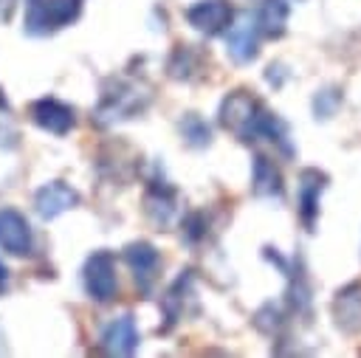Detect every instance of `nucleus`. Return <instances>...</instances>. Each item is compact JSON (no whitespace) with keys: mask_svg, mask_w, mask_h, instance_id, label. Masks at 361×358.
Returning a JSON list of instances; mask_svg holds the SVG:
<instances>
[{"mask_svg":"<svg viewBox=\"0 0 361 358\" xmlns=\"http://www.w3.org/2000/svg\"><path fill=\"white\" fill-rule=\"evenodd\" d=\"M220 124L243 144H254V141L265 138V141L276 144L285 155H293L288 124L276 113H271L262 104V99H257L248 90H231L220 101Z\"/></svg>","mask_w":361,"mask_h":358,"instance_id":"nucleus-1","label":"nucleus"},{"mask_svg":"<svg viewBox=\"0 0 361 358\" xmlns=\"http://www.w3.org/2000/svg\"><path fill=\"white\" fill-rule=\"evenodd\" d=\"M147 104H149V90L144 85L127 82V79H110L102 90V99L96 104L93 118H96V124L107 127V124L138 116Z\"/></svg>","mask_w":361,"mask_h":358,"instance_id":"nucleus-2","label":"nucleus"},{"mask_svg":"<svg viewBox=\"0 0 361 358\" xmlns=\"http://www.w3.org/2000/svg\"><path fill=\"white\" fill-rule=\"evenodd\" d=\"M82 14V0H25V34L48 37Z\"/></svg>","mask_w":361,"mask_h":358,"instance_id":"nucleus-3","label":"nucleus"},{"mask_svg":"<svg viewBox=\"0 0 361 358\" xmlns=\"http://www.w3.org/2000/svg\"><path fill=\"white\" fill-rule=\"evenodd\" d=\"M82 282H85V290L93 302L99 304H107L116 299V290H118V279H116V257L110 251H93L87 259H85V268H82Z\"/></svg>","mask_w":361,"mask_h":358,"instance_id":"nucleus-4","label":"nucleus"},{"mask_svg":"<svg viewBox=\"0 0 361 358\" xmlns=\"http://www.w3.org/2000/svg\"><path fill=\"white\" fill-rule=\"evenodd\" d=\"M223 37H226V54L237 65H248V62L257 59V54H259L257 17H251L248 11H243L237 20H231V25L223 31Z\"/></svg>","mask_w":361,"mask_h":358,"instance_id":"nucleus-5","label":"nucleus"},{"mask_svg":"<svg viewBox=\"0 0 361 358\" xmlns=\"http://www.w3.org/2000/svg\"><path fill=\"white\" fill-rule=\"evenodd\" d=\"M186 20L195 31L206 37H217L231 25L234 8L228 6V0H197L186 8Z\"/></svg>","mask_w":361,"mask_h":358,"instance_id":"nucleus-6","label":"nucleus"},{"mask_svg":"<svg viewBox=\"0 0 361 358\" xmlns=\"http://www.w3.org/2000/svg\"><path fill=\"white\" fill-rule=\"evenodd\" d=\"M0 248L11 257H28L34 251V234L17 209H0Z\"/></svg>","mask_w":361,"mask_h":358,"instance_id":"nucleus-7","label":"nucleus"},{"mask_svg":"<svg viewBox=\"0 0 361 358\" xmlns=\"http://www.w3.org/2000/svg\"><path fill=\"white\" fill-rule=\"evenodd\" d=\"M31 121L45 130V132H54V135H65L73 130L76 124V113L71 104L54 99V96H42L31 104Z\"/></svg>","mask_w":361,"mask_h":358,"instance_id":"nucleus-8","label":"nucleus"},{"mask_svg":"<svg viewBox=\"0 0 361 358\" xmlns=\"http://www.w3.org/2000/svg\"><path fill=\"white\" fill-rule=\"evenodd\" d=\"M73 206H79V192L71 189L65 180H51L45 186H39L34 195V209L42 220H54Z\"/></svg>","mask_w":361,"mask_h":358,"instance_id":"nucleus-9","label":"nucleus"},{"mask_svg":"<svg viewBox=\"0 0 361 358\" xmlns=\"http://www.w3.org/2000/svg\"><path fill=\"white\" fill-rule=\"evenodd\" d=\"M124 262L130 265L138 288L147 293L158 276V268H161V257H158V248L147 240H135L124 248Z\"/></svg>","mask_w":361,"mask_h":358,"instance_id":"nucleus-10","label":"nucleus"},{"mask_svg":"<svg viewBox=\"0 0 361 358\" xmlns=\"http://www.w3.org/2000/svg\"><path fill=\"white\" fill-rule=\"evenodd\" d=\"M99 347H102V352H107V355H133L135 347H138V327H135L133 316H118V319H113V321L104 327Z\"/></svg>","mask_w":361,"mask_h":358,"instance_id":"nucleus-11","label":"nucleus"},{"mask_svg":"<svg viewBox=\"0 0 361 358\" xmlns=\"http://www.w3.org/2000/svg\"><path fill=\"white\" fill-rule=\"evenodd\" d=\"M327 186V175L319 169H302L299 175V217L302 223L313 231L316 217H319V197Z\"/></svg>","mask_w":361,"mask_h":358,"instance_id":"nucleus-12","label":"nucleus"},{"mask_svg":"<svg viewBox=\"0 0 361 358\" xmlns=\"http://www.w3.org/2000/svg\"><path fill=\"white\" fill-rule=\"evenodd\" d=\"M333 316L338 330L344 333H358L361 330V285H347L344 290L336 293L333 299Z\"/></svg>","mask_w":361,"mask_h":358,"instance_id":"nucleus-13","label":"nucleus"},{"mask_svg":"<svg viewBox=\"0 0 361 358\" xmlns=\"http://www.w3.org/2000/svg\"><path fill=\"white\" fill-rule=\"evenodd\" d=\"M251 192L257 197H282V172L268 155H254L251 166Z\"/></svg>","mask_w":361,"mask_h":358,"instance_id":"nucleus-14","label":"nucleus"},{"mask_svg":"<svg viewBox=\"0 0 361 358\" xmlns=\"http://www.w3.org/2000/svg\"><path fill=\"white\" fill-rule=\"evenodd\" d=\"M144 203H147V214H149V220H152L155 226L164 228V226H169V220L175 217L178 195H175V189H172L169 183H164V180H152L149 189H147Z\"/></svg>","mask_w":361,"mask_h":358,"instance_id":"nucleus-15","label":"nucleus"},{"mask_svg":"<svg viewBox=\"0 0 361 358\" xmlns=\"http://www.w3.org/2000/svg\"><path fill=\"white\" fill-rule=\"evenodd\" d=\"M200 70H203V56L197 54V48L178 42L169 62H166V73L172 79H180V82H192L200 76Z\"/></svg>","mask_w":361,"mask_h":358,"instance_id":"nucleus-16","label":"nucleus"},{"mask_svg":"<svg viewBox=\"0 0 361 358\" xmlns=\"http://www.w3.org/2000/svg\"><path fill=\"white\" fill-rule=\"evenodd\" d=\"M186 296H192V271H183V273L169 285V290H166L164 299H161V307H164V316H166L164 333L172 330V324L183 316V302H186Z\"/></svg>","mask_w":361,"mask_h":358,"instance_id":"nucleus-17","label":"nucleus"},{"mask_svg":"<svg viewBox=\"0 0 361 358\" xmlns=\"http://www.w3.org/2000/svg\"><path fill=\"white\" fill-rule=\"evenodd\" d=\"M288 14H290V6L288 0H265L257 11V28L262 37H282L285 34V25H288Z\"/></svg>","mask_w":361,"mask_h":358,"instance_id":"nucleus-18","label":"nucleus"},{"mask_svg":"<svg viewBox=\"0 0 361 358\" xmlns=\"http://www.w3.org/2000/svg\"><path fill=\"white\" fill-rule=\"evenodd\" d=\"M178 127H180V138H183L189 147L203 149V147L212 144V127H209L197 113H186Z\"/></svg>","mask_w":361,"mask_h":358,"instance_id":"nucleus-19","label":"nucleus"},{"mask_svg":"<svg viewBox=\"0 0 361 358\" xmlns=\"http://www.w3.org/2000/svg\"><path fill=\"white\" fill-rule=\"evenodd\" d=\"M338 101H341V93L338 90H322V93H316V99H313L316 118H330L333 110L338 107Z\"/></svg>","mask_w":361,"mask_h":358,"instance_id":"nucleus-20","label":"nucleus"},{"mask_svg":"<svg viewBox=\"0 0 361 358\" xmlns=\"http://www.w3.org/2000/svg\"><path fill=\"white\" fill-rule=\"evenodd\" d=\"M206 234V217L203 214H189L186 220H183V237L189 240V242H197L200 237Z\"/></svg>","mask_w":361,"mask_h":358,"instance_id":"nucleus-21","label":"nucleus"},{"mask_svg":"<svg viewBox=\"0 0 361 358\" xmlns=\"http://www.w3.org/2000/svg\"><path fill=\"white\" fill-rule=\"evenodd\" d=\"M17 8V0H0V23H8Z\"/></svg>","mask_w":361,"mask_h":358,"instance_id":"nucleus-22","label":"nucleus"},{"mask_svg":"<svg viewBox=\"0 0 361 358\" xmlns=\"http://www.w3.org/2000/svg\"><path fill=\"white\" fill-rule=\"evenodd\" d=\"M8 288V268L3 265V259H0V293Z\"/></svg>","mask_w":361,"mask_h":358,"instance_id":"nucleus-23","label":"nucleus"},{"mask_svg":"<svg viewBox=\"0 0 361 358\" xmlns=\"http://www.w3.org/2000/svg\"><path fill=\"white\" fill-rule=\"evenodd\" d=\"M0 110H3V113H6V110H8V99H6V96H3V87H0Z\"/></svg>","mask_w":361,"mask_h":358,"instance_id":"nucleus-24","label":"nucleus"}]
</instances>
